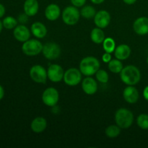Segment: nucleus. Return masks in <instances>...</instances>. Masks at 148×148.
I'll return each instance as SVG.
<instances>
[{
  "instance_id": "nucleus-7",
  "label": "nucleus",
  "mask_w": 148,
  "mask_h": 148,
  "mask_svg": "<svg viewBox=\"0 0 148 148\" xmlns=\"http://www.w3.org/2000/svg\"><path fill=\"white\" fill-rule=\"evenodd\" d=\"M82 72L79 69L77 68H69L64 72V82L69 86H77L82 81Z\"/></svg>"
},
{
  "instance_id": "nucleus-30",
  "label": "nucleus",
  "mask_w": 148,
  "mask_h": 148,
  "mask_svg": "<svg viewBox=\"0 0 148 148\" xmlns=\"http://www.w3.org/2000/svg\"><path fill=\"white\" fill-rule=\"evenodd\" d=\"M102 60L105 63H108L111 60V55L110 53H107L105 52V53H103L102 56Z\"/></svg>"
},
{
  "instance_id": "nucleus-22",
  "label": "nucleus",
  "mask_w": 148,
  "mask_h": 148,
  "mask_svg": "<svg viewBox=\"0 0 148 148\" xmlns=\"http://www.w3.org/2000/svg\"><path fill=\"white\" fill-rule=\"evenodd\" d=\"M108 64V69L112 73H120L121 72V70L123 69V68H124L122 62H121V60H119L118 59H111Z\"/></svg>"
},
{
  "instance_id": "nucleus-28",
  "label": "nucleus",
  "mask_w": 148,
  "mask_h": 148,
  "mask_svg": "<svg viewBox=\"0 0 148 148\" xmlns=\"http://www.w3.org/2000/svg\"><path fill=\"white\" fill-rule=\"evenodd\" d=\"M95 77L98 82L103 84L107 83L109 80V75L104 69H98L95 73Z\"/></svg>"
},
{
  "instance_id": "nucleus-16",
  "label": "nucleus",
  "mask_w": 148,
  "mask_h": 148,
  "mask_svg": "<svg viewBox=\"0 0 148 148\" xmlns=\"http://www.w3.org/2000/svg\"><path fill=\"white\" fill-rule=\"evenodd\" d=\"M61 15V9L57 4H50L45 10V17L50 21H55Z\"/></svg>"
},
{
  "instance_id": "nucleus-18",
  "label": "nucleus",
  "mask_w": 148,
  "mask_h": 148,
  "mask_svg": "<svg viewBox=\"0 0 148 148\" xmlns=\"http://www.w3.org/2000/svg\"><path fill=\"white\" fill-rule=\"evenodd\" d=\"M46 127H47V121L46 119L42 116L35 118L30 124V128L32 131L38 134L43 132L46 130Z\"/></svg>"
},
{
  "instance_id": "nucleus-32",
  "label": "nucleus",
  "mask_w": 148,
  "mask_h": 148,
  "mask_svg": "<svg viewBox=\"0 0 148 148\" xmlns=\"http://www.w3.org/2000/svg\"><path fill=\"white\" fill-rule=\"evenodd\" d=\"M5 12H6L5 7H4L2 4L0 3V18L4 17V15L5 14Z\"/></svg>"
},
{
  "instance_id": "nucleus-34",
  "label": "nucleus",
  "mask_w": 148,
  "mask_h": 148,
  "mask_svg": "<svg viewBox=\"0 0 148 148\" xmlns=\"http://www.w3.org/2000/svg\"><path fill=\"white\" fill-rule=\"evenodd\" d=\"M4 90L3 87L0 85V101L4 98Z\"/></svg>"
},
{
  "instance_id": "nucleus-13",
  "label": "nucleus",
  "mask_w": 148,
  "mask_h": 148,
  "mask_svg": "<svg viewBox=\"0 0 148 148\" xmlns=\"http://www.w3.org/2000/svg\"><path fill=\"white\" fill-rule=\"evenodd\" d=\"M133 30L140 36L148 34V17H140L136 19L133 23Z\"/></svg>"
},
{
  "instance_id": "nucleus-4",
  "label": "nucleus",
  "mask_w": 148,
  "mask_h": 148,
  "mask_svg": "<svg viewBox=\"0 0 148 148\" xmlns=\"http://www.w3.org/2000/svg\"><path fill=\"white\" fill-rule=\"evenodd\" d=\"M43 46L41 42L37 39H29L22 46L23 53L28 56H35L42 52Z\"/></svg>"
},
{
  "instance_id": "nucleus-9",
  "label": "nucleus",
  "mask_w": 148,
  "mask_h": 148,
  "mask_svg": "<svg viewBox=\"0 0 148 148\" xmlns=\"http://www.w3.org/2000/svg\"><path fill=\"white\" fill-rule=\"evenodd\" d=\"M30 77L36 83H46L48 79L47 70L41 65H34L30 69Z\"/></svg>"
},
{
  "instance_id": "nucleus-1",
  "label": "nucleus",
  "mask_w": 148,
  "mask_h": 148,
  "mask_svg": "<svg viewBox=\"0 0 148 148\" xmlns=\"http://www.w3.org/2000/svg\"><path fill=\"white\" fill-rule=\"evenodd\" d=\"M121 81L127 85H136L141 79V72L134 65L124 66L120 72Z\"/></svg>"
},
{
  "instance_id": "nucleus-14",
  "label": "nucleus",
  "mask_w": 148,
  "mask_h": 148,
  "mask_svg": "<svg viewBox=\"0 0 148 148\" xmlns=\"http://www.w3.org/2000/svg\"><path fill=\"white\" fill-rule=\"evenodd\" d=\"M13 36L17 40L24 43L30 39V31L24 25H19L14 28Z\"/></svg>"
},
{
  "instance_id": "nucleus-15",
  "label": "nucleus",
  "mask_w": 148,
  "mask_h": 148,
  "mask_svg": "<svg viewBox=\"0 0 148 148\" xmlns=\"http://www.w3.org/2000/svg\"><path fill=\"white\" fill-rule=\"evenodd\" d=\"M82 89L87 95H94L98 90L97 81L90 76L87 77L82 82Z\"/></svg>"
},
{
  "instance_id": "nucleus-31",
  "label": "nucleus",
  "mask_w": 148,
  "mask_h": 148,
  "mask_svg": "<svg viewBox=\"0 0 148 148\" xmlns=\"http://www.w3.org/2000/svg\"><path fill=\"white\" fill-rule=\"evenodd\" d=\"M27 18H28V16L25 14V13H23V14H21L18 17V21L21 23H25L27 22Z\"/></svg>"
},
{
  "instance_id": "nucleus-37",
  "label": "nucleus",
  "mask_w": 148,
  "mask_h": 148,
  "mask_svg": "<svg viewBox=\"0 0 148 148\" xmlns=\"http://www.w3.org/2000/svg\"><path fill=\"white\" fill-rule=\"evenodd\" d=\"M3 27H4V26H3V24H2V21H1L0 20V33H1V32L2 31V29Z\"/></svg>"
},
{
  "instance_id": "nucleus-6",
  "label": "nucleus",
  "mask_w": 148,
  "mask_h": 148,
  "mask_svg": "<svg viewBox=\"0 0 148 148\" xmlns=\"http://www.w3.org/2000/svg\"><path fill=\"white\" fill-rule=\"evenodd\" d=\"M61 48L59 44L54 42H48L43 46L42 53L46 59L55 60L61 55Z\"/></svg>"
},
{
  "instance_id": "nucleus-21",
  "label": "nucleus",
  "mask_w": 148,
  "mask_h": 148,
  "mask_svg": "<svg viewBox=\"0 0 148 148\" xmlns=\"http://www.w3.org/2000/svg\"><path fill=\"white\" fill-rule=\"evenodd\" d=\"M105 38V33L103 31L102 28L97 27L92 29L90 33V39L95 44L103 43Z\"/></svg>"
},
{
  "instance_id": "nucleus-33",
  "label": "nucleus",
  "mask_w": 148,
  "mask_h": 148,
  "mask_svg": "<svg viewBox=\"0 0 148 148\" xmlns=\"http://www.w3.org/2000/svg\"><path fill=\"white\" fill-rule=\"evenodd\" d=\"M143 96L146 101H148V85L145 88L144 90H143Z\"/></svg>"
},
{
  "instance_id": "nucleus-8",
  "label": "nucleus",
  "mask_w": 148,
  "mask_h": 148,
  "mask_svg": "<svg viewBox=\"0 0 148 148\" xmlns=\"http://www.w3.org/2000/svg\"><path fill=\"white\" fill-rule=\"evenodd\" d=\"M59 100V93L54 88H48L43 91L42 94V101L46 106L49 107H54Z\"/></svg>"
},
{
  "instance_id": "nucleus-25",
  "label": "nucleus",
  "mask_w": 148,
  "mask_h": 148,
  "mask_svg": "<svg viewBox=\"0 0 148 148\" xmlns=\"http://www.w3.org/2000/svg\"><path fill=\"white\" fill-rule=\"evenodd\" d=\"M103 47L105 52L107 53H113L116 49V42L112 38H106L103 42Z\"/></svg>"
},
{
  "instance_id": "nucleus-23",
  "label": "nucleus",
  "mask_w": 148,
  "mask_h": 148,
  "mask_svg": "<svg viewBox=\"0 0 148 148\" xmlns=\"http://www.w3.org/2000/svg\"><path fill=\"white\" fill-rule=\"evenodd\" d=\"M95 14H96L95 9L90 5L83 6L80 10L81 16L85 19L94 18Z\"/></svg>"
},
{
  "instance_id": "nucleus-38",
  "label": "nucleus",
  "mask_w": 148,
  "mask_h": 148,
  "mask_svg": "<svg viewBox=\"0 0 148 148\" xmlns=\"http://www.w3.org/2000/svg\"><path fill=\"white\" fill-rule=\"evenodd\" d=\"M147 64H148V56H147Z\"/></svg>"
},
{
  "instance_id": "nucleus-2",
  "label": "nucleus",
  "mask_w": 148,
  "mask_h": 148,
  "mask_svg": "<svg viewBox=\"0 0 148 148\" xmlns=\"http://www.w3.org/2000/svg\"><path fill=\"white\" fill-rule=\"evenodd\" d=\"M101 64L99 60L94 56H86L81 60L79 63V70L83 75L87 77L95 75L100 69Z\"/></svg>"
},
{
  "instance_id": "nucleus-17",
  "label": "nucleus",
  "mask_w": 148,
  "mask_h": 148,
  "mask_svg": "<svg viewBox=\"0 0 148 148\" xmlns=\"http://www.w3.org/2000/svg\"><path fill=\"white\" fill-rule=\"evenodd\" d=\"M23 10L28 17L35 16L39 10L38 1V0H25L23 5Z\"/></svg>"
},
{
  "instance_id": "nucleus-35",
  "label": "nucleus",
  "mask_w": 148,
  "mask_h": 148,
  "mask_svg": "<svg viewBox=\"0 0 148 148\" xmlns=\"http://www.w3.org/2000/svg\"><path fill=\"white\" fill-rule=\"evenodd\" d=\"M123 1L128 5H132V4H134L137 1V0H123Z\"/></svg>"
},
{
  "instance_id": "nucleus-27",
  "label": "nucleus",
  "mask_w": 148,
  "mask_h": 148,
  "mask_svg": "<svg viewBox=\"0 0 148 148\" xmlns=\"http://www.w3.org/2000/svg\"><path fill=\"white\" fill-rule=\"evenodd\" d=\"M137 124L142 130H148V114H140L137 118Z\"/></svg>"
},
{
  "instance_id": "nucleus-29",
  "label": "nucleus",
  "mask_w": 148,
  "mask_h": 148,
  "mask_svg": "<svg viewBox=\"0 0 148 148\" xmlns=\"http://www.w3.org/2000/svg\"><path fill=\"white\" fill-rule=\"evenodd\" d=\"M70 1L72 5L78 8V7H83L86 3L87 0H70Z\"/></svg>"
},
{
  "instance_id": "nucleus-12",
  "label": "nucleus",
  "mask_w": 148,
  "mask_h": 148,
  "mask_svg": "<svg viewBox=\"0 0 148 148\" xmlns=\"http://www.w3.org/2000/svg\"><path fill=\"white\" fill-rule=\"evenodd\" d=\"M123 97L128 103L134 104L140 98V93L134 85H127L123 91Z\"/></svg>"
},
{
  "instance_id": "nucleus-20",
  "label": "nucleus",
  "mask_w": 148,
  "mask_h": 148,
  "mask_svg": "<svg viewBox=\"0 0 148 148\" xmlns=\"http://www.w3.org/2000/svg\"><path fill=\"white\" fill-rule=\"evenodd\" d=\"M32 34L37 38H43L47 34V28L46 25L40 22L33 23L30 28Z\"/></svg>"
},
{
  "instance_id": "nucleus-19",
  "label": "nucleus",
  "mask_w": 148,
  "mask_h": 148,
  "mask_svg": "<svg viewBox=\"0 0 148 148\" xmlns=\"http://www.w3.org/2000/svg\"><path fill=\"white\" fill-rule=\"evenodd\" d=\"M131 49L127 44H120L116 47L114 51V55L116 59L123 61L128 59L131 55Z\"/></svg>"
},
{
  "instance_id": "nucleus-3",
  "label": "nucleus",
  "mask_w": 148,
  "mask_h": 148,
  "mask_svg": "<svg viewBox=\"0 0 148 148\" xmlns=\"http://www.w3.org/2000/svg\"><path fill=\"white\" fill-rule=\"evenodd\" d=\"M115 122L121 129H128L134 122V115L130 110L120 108L116 111Z\"/></svg>"
},
{
  "instance_id": "nucleus-36",
  "label": "nucleus",
  "mask_w": 148,
  "mask_h": 148,
  "mask_svg": "<svg viewBox=\"0 0 148 148\" xmlns=\"http://www.w3.org/2000/svg\"><path fill=\"white\" fill-rule=\"evenodd\" d=\"M91 2L95 4H101L105 1V0H90Z\"/></svg>"
},
{
  "instance_id": "nucleus-10",
  "label": "nucleus",
  "mask_w": 148,
  "mask_h": 148,
  "mask_svg": "<svg viewBox=\"0 0 148 148\" xmlns=\"http://www.w3.org/2000/svg\"><path fill=\"white\" fill-rule=\"evenodd\" d=\"M48 79L53 82H59L63 79L64 70L59 64H53L49 66L47 69Z\"/></svg>"
},
{
  "instance_id": "nucleus-24",
  "label": "nucleus",
  "mask_w": 148,
  "mask_h": 148,
  "mask_svg": "<svg viewBox=\"0 0 148 148\" xmlns=\"http://www.w3.org/2000/svg\"><path fill=\"white\" fill-rule=\"evenodd\" d=\"M106 135L108 137V138H116L118 137L121 133V128L119 127L118 125H110L106 127L105 130Z\"/></svg>"
},
{
  "instance_id": "nucleus-5",
  "label": "nucleus",
  "mask_w": 148,
  "mask_h": 148,
  "mask_svg": "<svg viewBox=\"0 0 148 148\" xmlns=\"http://www.w3.org/2000/svg\"><path fill=\"white\" fill-rule=\"evenodd\" d=\"M80 12L75 6H68L64 9L62 17L63 22L68 25H74L78 23L80 17Z\"/></svg>"
},
{
  "instance_id": "nucleus-11",
  "label": "nucleus",
  "mask_w": 148,
  "mask_h": 148,
  "mask_svg": "<svg viewBox=\"0 0 148 148\" xmlns=\"http://www.w3.org/2000/svg\"><path fill=\"white\" fill-rule=\"evenodd\" d=\"M111 22V15L110 13L106 10H100L96 12L94 17V23L96 27L100 28H106L108 26Z\"/></svg>"
},
{
  "instance_id": "nucleus-26",
  "label": "nucleus",
  "mask_w": 148,
  "mask_h": 148,
  "mask_svg": "<svg viewBox=\"0 0 148 148\" xmlns=\"http://www.w3.org/2000/svg\"><path fill=\"white\" fill-rule=\"evenodd\" d=\"M17 23H18V20L12 16H7L2 20L3 26L4 28L7 30L14 29L17 25Z\"/></svg>"
}]
</instances>
